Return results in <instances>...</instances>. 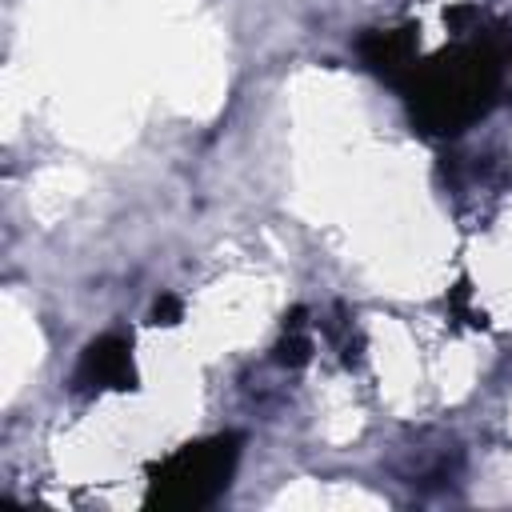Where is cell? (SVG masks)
I'll return each mask as SVG.
<instances>
[{
    "mask_svg": "<svg viewBox=\"0 0 512 512\" xmlns=\"http://www.w3.org/2000/svg\"><path fill=\"white\" fill-rule=\"evenodd\" d=\"M236 448L232 440H208V444H188L180 456H172L156 480H152V500L176 504V508H196L204 500H212L232 472Z\"/></svg>",
    "mask_w": 512,
    "mask_h": 512,
    "instance_id": "obj_1",
    "label": "cell"
},
{
    "mask_svg": "<svg viewBox=\"0 0 512 512\" xmlns=\"http://www.w3.org/2000/svg\"><path fill=\"white\" fill-rule=\"evenodd\" d=\"M80 376H88L92 384H120L128 376V340H120V336L96 340L88 348V356H84V372Z\"/></svg>",
    "mask_w": 512,
    "mask_h": 512,
    "instance_id": "obj_2",
    "label": "cell"
}]
</instances>
